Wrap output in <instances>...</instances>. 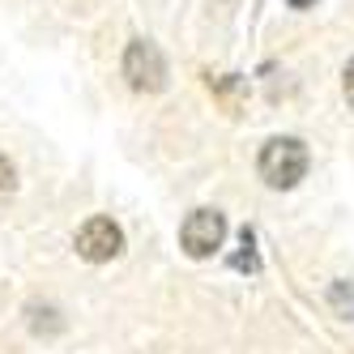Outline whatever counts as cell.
<instances>
[{
    "mask_svg": "<svg viewBox=\"0 0 354 354\" xmlns=\"http://www.w3.org/2000/svg\"><path fill=\"white\" fill-rule=\"evenodd\" d=\"M13 184H17V171H13V162L0 154V192H13Z\"/></svg>",
    "mask_w": 354,
    "mask_h": 354,
    "instance_id": "8",
    "label": "cell"
},
{
    "mask_svg": "<svg viewBox=\"0 0 354 354\" xmlns=\"http://www.w3.org/2000/svg\"><path fill=\"white\" fill-rule=\"evenodd\" d=\"M328 303H333V312L354 320V282H333L328 286Z\"/></svg>",
    "mask_w": 354,
    "mask_h": 354,
    "instance_id": "7",
    "label": "cell"
},
{
    "mask_svg": "<svg viewBox=\"0 0 354 354\" xmlns=\"http://www.w3.org/2000/svg\"><path fill=\"white\" fill-rule=\"evenodd\" d=\"M308 145L299 137H273L261 145V158H257V171L269 188H295L303 175H308Z\"/></svg>",
    "mask_w": 354,
    "mask_h": 354,
    "instance_id": "1",
    "label": "cell"
},
{
    "mask_svg": "<svg viewBox=\"0 0 354 354\" xmlns=\"http://www.w3.org/2000/svg\"><path fill=\"white\" fill-rule=\"evenodd\" d=\"M342 94H346V103L354 107V60H350L346 73H342Z\"/></svg>",
    "mask_w": 354,
    "mask_h": 354,
    "instance_id": "9",
    "label": "cell"
},
{
    "mask_svg": "<svg viewBox=\"0 0 354 354\" xmlns=\"http://www.w3.org/2000/svg\"><path fill=\"white\" fill-rule=\"evenodd\" d=\"M231 269H239V273H257L261 269V261H257V235H252L248 226L239 231V252L231 257Z\"/></svg>",
    "mask_w": 354,
    "mask_h": 354,
    "instance_id": "6",
    "label": "cell"
},
{
    "mask_svg": "<svg viewBox=\"0 0 354 354\" xmlns=\"http://www.w3.org/2000/svg\"><path fill=\"white\" fill-rule=\"evenodd\" d=\"M222 239H226V218L218 209H192L184 218V226H180V248L192 261L214 257V252L222 248Z\"/></svg>",
    "mask_w": 354,
    "mask_h": 354,
    "instance_id": "3",
    "label": "cell"
},
{
    "mask_svg": "<svg viewBox=\"0 0 354 354\" xmlns=\"http://www.w3.org/2000/svg\"><path fill=\"white\" fill-rule=\"evenodd\" d=\"M77 257L82 261H90V265H103V261H111V257H120V248H124V231L111 222V218H90V222H82V231H77Z\"/></svg>",
    "mask_w": 354,
    "mask_h": 354,
    "instance_id": "4",
    "label": "cell"
},
{
    "mask_svg": "<svg viewBox=\"0 0 354 354\" xmlns=\"http://www.w3.org/2000/svg\"><path fill=\"white\" fill-rule=\"evenodd\" d=\"M124 77H129L133 90L141 94H158L167 86V60L149 39H133L129 52H124Z\"/></svg>",
    "mask_w": 354,
    "mask_h": 354,
    "instance_id": "2",
    "label": "cell"
},
{
    "mask_svg": "<svg viewBox=\"0 0 354 354\" xmlns=\"http://www.w3.org/2000/svg\"><path fill=\"white\" fill-rule=\"evenodd\" d=\"M26 316H30V328H35L39 337H52V333H60V328H64L60 312H56V308H47V303H43V308H39V303H30Z\"/></svg>",
    "mask_w": 354,
    "mask_h": 354,
    "instance_id": "5",
    "label": "cell"
},
{
    "mask_svg": "<svg viewBox=\"0 0 354 354\" xmlns=\"http://www.w3.org/2000/svg\"><path fill=\"white\" fill-rule=\"evenodd\" d=\"M316 0H290V9H312Z\"/></svg>",
    "mask_w": 354,
    "mask_h": 354,
    "instance_id": "10",
    "label": "cell"
}]
</instances>
